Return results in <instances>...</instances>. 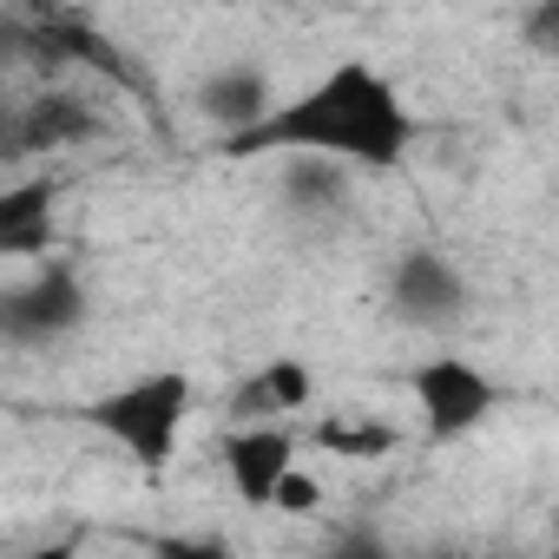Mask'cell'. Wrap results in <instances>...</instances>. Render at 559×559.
Wrapping results in <instances>:
<instances>
[{"mask_svg": "<svg viewBox=\"0 0 559 559\" xmlns=\"http://www.w3.org/2000/svg\"><path fill=\"white\" fill-rule=\"evenodd\" d=\"M421 126L408 93L369 67V60H336L323 80H310L304 93L276 99L250 132L217 139L224 158H290V152H317L336 158L349 171H402L415 152Z\"/></svg>", "mask_w": 559, "mask_h": 559, "instance_id": "obj_1", "label": "cell"}, {"mask_svg": "<svg viewBox=\"0 0 559 559\" xmlns=\"http://www.w3.org/2000/svg\"><path fill=\"white\" fill-rule=\"evenodd\" d=\"M191 402H198V382H191L185 369H145V376H132V382H119V389L80 402L73 415H80L93 435H106L132 467L165 474L171 454H178V441H185Z\"/></svg>", "mask_w": 559, "mask_h": 559, "instance_id": "obj_2", "label": "cell"}, {"mask_svg": "<svg viewBox=\"0 0 559 559\" xmlns=\"http://www.w3.org/2000/svg\"><path fill=\"white\" fill-rule=\"evenodd\" d=\"M389 317L402 323V330H415V336H448V330H461L467 323V310H474V290H467V276H461V263L441 250V243H408V250H395V263H389Z\"/></svg>", "mask_w": 559, "mask_h": 559, "instance_id": "obj_3", "label": "cell"}, {"mask_svg": "<svg viewBox=\"0 0 559 559\" xmlns=\"http://www.w3.org/2000/svg\"><path fill=\"white\" fill-rule=\"evenodd\" d=\"M86 310H93L86 276L60 257H40L21 284L0 290V336L21 349H47V343H67L86 323Z\"/></svg>", "mask_w": 559, "mask_h": 559, "instance_id": "obj_4", "label": "cell"}, {"mask_svg": "<svg viewBox=\"0 0 559 559\" xmlns=\"http://www.w3.org/2000/svg\"><path fill=\"white\" fill-rule=\"evenodd\" d=\"M408 395H415V415H421L428 441H461V435L487 428V415L500 408V382H493L480 362L454 356V349H441V356L415 362Z\"/></svg>", "mask_w": 559, "mask_h": 559, "instance_id": "obj_5", "label": "cell"}, {"mask_svg": "<svg viewBox=\"0 0 559 559\" xmlns=\"http://www.w3.org/2000/svg\"><path fill=\"white\" fill-rule=\"evenodd\" d=\"M217 461L243 507H276L284 480L297 474V435L284 421H230L217 441Z\"/></svg>", "mask_w": 559, "mask_h": 559, "instance_id": "obj_6", "label": "cell"}, {"mask_svg": "<svg viewBox=\"0 0 559 559\" xmlns=\"http://www.w3.org/2000/svg\"><path fill=\"white\" fill-rule=\"evenodd\" d=\"M276 204H284L304 230H330L349 211V165L317 158V152L276 158Z\"/></svg>", "mask_w": 559, "mask_h": 559, "instance_id": "obj_7", "label": "cell"}, {"mask_svg": "<svg viewBox=\"0 0 559 559\" xmlns=\"http://www.w3.org/2000/svg\"><path fill=\"white\" fill-rule=\"evenodd\" d=\"M317 402V369L304 356H270L257 362L237 389H230V421H284V415H304Z\"/></svg>", "mask_w": 559, "mask_h": 559, "instance_id": "obj_8", "label": "cell"}, {"mask_svg": "<svg viewBox=\"0 0 559 559\" xmlns=\"http://www.w3.org/2000/svg\"><path fill=\"white\" fill-rule=\"evenodd\" d=\"M191 106H198L224 139H230V132H250V126L276 106V93H270V67H257V60H224V67H211V73L198 80Z\"/></svg>", "mask_w": 559, "mask_h": 559, "instance_id": "obj_9", "label": "cell"}, {"mask_svg": "<svg viewBox=\"0 0 559 559\" xmlns=\"http://www.w3.org/2000/svg\"><path fill=\"white\" fill-rule=\"evenodd\" d=\"M99 132L93 99H80L73 86H47L14 112V152H53V145H80Z\"/></svg>", "mask_w": 559, "mask_h": 559, "instance_id": "obj_10", "label": "cell"}, {"mask_svg": "<svg viewBox=\"0 0 559 559\" xmlns=\"http://www.w3.org/2000/svg\"><path fill=\"white\" fill-rule=\"evenodd\" d=\"M53 204H60L53 178L14 185L8 198H0V250H8V257H47V243H53Z\"/></svg>", "mask_w": 559, "mask_h": 559, "instance_id": "obj_11", "label": "cell"}, {"mask_svg": "<svg viewBox=\"0 0 559 559\" xmlns=\"http://www.w3.org/2000/svg\"><path fill=\"white\" fill-rule=\"evenodd\" d=\"M317 448L343 454V461H382V454L402 448V428L369 421V415H356V421H317Z\"/></svg>", "mask_w": 559, "mask_h": 559, "instance_id": "obj_12", "label": "cell"}, {"mask_svg": "<svg viewBox=\"0 0 559 559\" xmlns=\"http://www.w3.org/2000/svg\"><path fill=\"white\" fill-rule=\"evenodd\" d=\"M520 34H526V47H539L546 60H559V0H533Z\"/></svg>", "mask_w": 559, "mask_h": 559, "instance_id": "obj_13", "label": "cell"}, {"mask_svg": "<svg viewBox=\"0 0 559 559\" xmlns=\"http://www.w3.org/2000/svg\"><path fill=\"white\" fill-rule=\"evenodd\" d=\"M317 507H323V487L310 474H290L284 493H276V513H317Z\"/></svg>", "mask_w": 559, "mask_h": 559, "instance_id": "obj_14", "label": "cell"}]
</instances>
